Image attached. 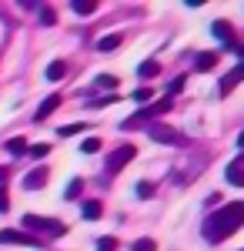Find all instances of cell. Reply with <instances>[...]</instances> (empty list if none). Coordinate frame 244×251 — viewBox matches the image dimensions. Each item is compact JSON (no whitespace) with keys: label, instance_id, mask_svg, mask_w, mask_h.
<instances>
[{"label":"cell","instance_id":"5bb4252c","mask_svg":"<svg viewBox=\"0 0 244 251\" xmlns=\"http://www.w3.org/2000/svg\"><path fill=\"white\" fill-rule=\"evenodd\" d=\"M80 211H84V218H87V221H97L104 208H100V201H84V208H80Z\"/></svg>","mask_w":244,"mask_h":251},{"label":"cell","instance_id":"6da1fadb","mask_svg":"<svg viewBox=\"0 0 244 251\" xmlns=\"http://www.w3.org/2000/svg\"><path fill=\"white\" fill-rule=\"evenodd\" d=\"M241 225H244V201H227L224 208H218L214 214H207V218H204L201 234H204L211 245H221V241L231 238Z\"/></svg>","mask_w":244,"mask_h":251},{"label":"cell","instance_id":"484cf974","mask_svg":"<svg viewBox=\"0 0 244 251\" xmlns=\"http://www.w3.org/2000/svg\"><path fill=\"white\" fill-rule=\"evenodd\" d=\"M54 10H50V7H44V10H40V24H54Z\"/></svg>","mask_w":244,"mask_h":251},{"label":"cell","instance_id":"e0dca14e","mask_svg":"<svg viewBox=\"0 0 244 251\" xmlns=\"http://www.w3.org/2000/svg\"><path fill=\"white\" fill-rule=\"evenodd\" d=\"M71 7H74V14H80V17H87V14L97 10V3H91V0H74Z\"/></svg>","mask_w":244,"mask_h":251},{"label":"cell","instance_id":"4fadbf2b","mask_svg":"<svg viewBox=\"0 0 244 251\" xmlns=\"http://www.w3.org/2000/svg\"><path fill=\"white\" fill-rule=\"evenodd\" d=\"M67 74V64L64 60H54V64H47V80H60Z\"/></svg>","mask_w":244,"mask_h":251},{"label":"cell","instance_id":"2e32d148","mask_svg":"<svg viewBox=\"0 0 244 251\" xmlns=\"http://www.w3.org/2000/svg\"><path fill=\"white\" fill-rule=\"evenodd\" d=\"M117 47H121V37L117 34H107V37L97 40V50H117Z\"/></svg>","mask_w":244,"mask_h":251},{"label":"cell","instance_id":"7c38bea8","mask_svg":"<svg viewBox=\"0 0 244 251\" xmlns=\"http://www.w3.org/2000/svg\"><path fill=\"white\" fill-rule=\"evenodd\" d=\"M214 64H218V54H211V50H204V54L194 57V67H197V71H214Z\"/></svg>","mask_w":244,"mask_h":251},{"label":"cell","instance_id":"52a82bcc","mask_svg":"<svg viewBox=\"0 0 244 251\" xmlns=\"http://www.w3.org/2000/svg\"><path fill=\"white\" fill-rule=\"evenodd\" d=\"M241 80H244V60L234 67V71H227V74H224V80H221V94H231Z\"/></svg>","mask_w":244,"mask_h":251},{"label":"cell","instance_id":"4316f807","mask_svg":"<svg viewBox=\"0 0 244 251\" xmlns=\"http://www.w3.org/2000/svg\"><path fill=\"white\" fill-rule=\"evenodd\" d=\"M181 87H184V77H177V80H174V84H168V91H171L168 97H174V94H181Z\"/></svg>","mask_w":244,"mask_h":251},{"label":"cell","instance_id":"3957f363","mask_svg":"<svg viewBox=\"0 0 244 251\" xmlns=\"http://www.w3.org/2000/svg\"><path fill=\"white\" fill-rule=\"evenodd\" d=\"M171 107V97H164V100H154V104H147L141 114H134V117H127L124 121V127H134V124H144V121H154V117H161L164 111Z\"/></svg>","mask_w":244,"mask_h":251},{"label":"cell","instance_id":"ffe728a7","mask_svg":"<svg viewBox=\"0 0 244 251\" xmlns=\"http://www.w3.org/2000/svg\"><path fill=\"white\" fill-rule=\"evenodd\" d=\"M94 84L100 87V91H114V87H117V77H111V74H100Z\"/></svg>","mask_w":244,"mask_h":251},{"label":"cell","instance_id":"7a4b0ae2","mask_svg":"<svg viewBox=\"0 0 244 251\" xmlns=\"http://www.w3.org/2000/svg\"><path fill=\"white\" fill-rule=\"evenodd\" d=\"M24 231L30 234V238H37V234H47V238H60L64 234V225L54 221V218H40V214H24Z\"/></svg>","mask_w":244,"mask_h":251},{"label":"cell","instance_id":"83f0119b","mask_svg":"<svg viewBox=\"0 0 244 251\" xmlns=\"http://www.w3.org/2000/svg\"><path fill=\"white\" fill-rule=\"evenodd\" d=\"M27 151H30L34 157H44L47 151H50V148H47V144H34V148H27Z\"/></svg>","mask_w":244,"mask_h":251},{"label":"cell","instance_id":"603a6c76","mask_svg":"<svg viewBox=\"0 0 244 251\" xmlns=\"http://www.w3.org/2000/svg\"><path fill=\"white\" fill-rule=\"evenodd\" d=\"M134 100H137V104H147L150 100V87H137V91H134Z\"/></svg>","mask_w":244,"mask_h":251},{"label":"cell","instance_id":"277c9868","mask_svg":"<svg viewBox=\"0 0 244 251\" xmlns=\"http://www.w3.org/2000/svg\"><path fill=\"white\" fill-rule=\"evenodd\" d=\"M134 154H137V151H134V144H121V148H117V151H111V154H107V171H121V168H127V161H134Z\"/></svg>","mask_w":244,"mask_h":251},{"label":"cell","instance_id":"44dd1931","mask_svg":"<svg viewBox=\"0 0 244 251\" xmlns=\"http://www.w3.org/2000/svg\"><path fill=\"white\" fill-rule=\"evenodd\" d=\"M97 251H117V238H111V234H104V238L97 241Z\"/></svg>","mask_w":244,"mask_h":251},{"label":"cell","instance_id":"d4e9b609","mask_svg":"<svg viewBox=\"0 0 244 251\" xmlns=\"http://www.w3.org/2000/svg\"><path fill=\"white\" fill-rule=\"evenodd\" d=\"M134 251H154V241L150 238H141V241H134Z\"/></svg>","mask_w":244,"mask_h":251},{"label":"cell","instance_id":"ac0fdd59","mask_svg":"<svg viewBox=\"0 0 244 251\" xmlns=\"http://www.w3.org/2000/svg\"><path fill=\"white\" fill-rule=\"evenodd\" d=\"M80 188H84V181H80V177H74V181L67 184V191H64V198H67V201H74V198H80Z\"/></svg>","mask_w":244,"mask_h":251},{"label":"cell","instance_id":"f546056e","mask_svg":"<svg viewBox=\"0 0 244 251\" xmlns=\"http://www.w3.org/2000/svg\"><path fill=\"white\" fill-rule=\"evenodd\" d=\"M7 208H10V198H7V191L0 188V211H7Z\"/></svg>","mask_w":244,"mask_h":251},{"label":"cell","instance_id":"5b68a950","mask_svg":"<svg viewBox=\"0 0 244 251\" xmlns=\"http://www.w3.org/2000/svg\"><path fill=\"white\" fill-rule=\"evenodd\" d=\"M147 131H150V137H154V141H161V144H177V148H184V144H188V137H181L174 127H164V124H150Z\"/></svg>","mask_w":244,"mask_h":251},{"label":"cell","instance_id":"9a60e30c","mask_svg":"<svg viewBox=\"0 0 244 251\" xmlns=\"http://www.w3.org/2000/svg\"><path fill=\"white\" fill-rule=\"evenodd\" d=\"M137 74H141V77H157V74H161V64H157V60H144V64L137 67Z\"/></svg>","mask_w":244,"mask_h":251},{"label":"cell","instance_id":"4dcf8cb0","mask_svg":"<svg viewBox=\"0 0 244 251\" xmlns=\"http://www.w3.org/2000/svg\"><path fill=\"white\" fill-rule=\"evenodd\" d=\"M7 174H10V171H7V168H0V184L7 181Z\"/></svg>","mask_w":244,"mask_h":251},{"label":"cell","instance_id":"30bf717a","mask_svg":"<svg viewBox=\"0 0 244 251\" xmlns=\"http://www.w3.org/2000/svg\"><path fill=\"white\" fill-rule=\"evenodd\" d=\"M214 37L221 40V44H227V47H238L234 44V30H231V24H224V20H214Z\"/></svg>","mask_w":244,"mask_h":251},{"label":"cell","instance_id":"f1b7e54d","mask_svg":"<svg viewBox=\"0 0 244 251\" xmlns=\"http://www.w3.org/2000/svg\"><path fill=\"white\" fill-rule=\"evenodd\" d=\"M77 131H84V124H67V127H60V134H77Z\"/></svg>","mask_w":244,"mask_h":251},{"label":"cell","instance_id":"cb8c5ba5","mask_svg":"<svg viewBox=\"0 0 244 251\" xmlns=\"http://www.w3.org/2000/svg\"><path fill=\"white\" fill-rule=\"evenodd\" d=\"M137 194H141V198H150V194H154V184H150V181H141V184H137Z\"/></svg>","mask_w":244,"mask_h":251},{"label":"cell","instance_id":"1f68e13d","mask_svg":"<svg viewBox=\"0 0 244 251\" xmlns=\"http://www.w3.org/2000/svg\"><path fill=\"white\" fill-rule=\"evenodd\" d=\"M238 144H241V148H244V131H241V134H238Z\"/></svg>","mask_w":244,"mask_h":251},{"label":"cell","instance_id":"8fae6325","mask_svg":"<svg viewBox=\"0 0 244 251\" xmlns=\"http://www.w3.org/2000/svg\"><path fill=\"white\" fill-rule=\"evenodd\" d=\"M57 104H60V97H57V94H50V97H47V100H44V104L37 107V114H34V121H47V117H50V114L57 111Z\"/></svg>","mask_w":244,"mask_h":251},{"label":"cell","instance_id":"9c48e42d","mask_svg":"<svg viewBox=\"0 0 244 251\" xmlns=\"http://www.w3.org/2000/svg\"><path fill=\"white\" fill-rule=\"evenodd\" d=\"M44 184H47V168H34V171L24 177V188H27V191H37Z\"/></svg>","mask_w":244,"mask_h":251},{"label":"cell","instance_id":"ba28073f","mask_svg":"<svg viewBox=\"0 0 244 251\" xmlns=\"http://www.w3.org/2000/svg\"><path fill=\"white\" fill-rule=\"evenodd\" d=\"M227 181H231V184H238V188H244V154L234 157V161L227 164Z\"/></svg>","mask_w":244,"mask_h":251},{"label":"cell","instance_id":"7402d4cb","mask_svg":"<svg viewBox=\"0 0 244 251\" xmlns=\"http://www.w3.org/2000/svg\"><path fill=\"white\" fill-rule=\"evenodd\" d=\"M80 151H84V154H94V151H100V141H97V137H87V141L80 144Z\"/></svg>","mask_w":244,"mask_h":251},{"label":"cell","instance_id":"8992f818","mask_svg":"<svg viewBox=\"0 0 244 251\" xmlns=\"http://www.w3.org/2000/svg\"><path fill=\"white\" fill-rule=\"evenodd\" d=\"M0 245H40L37 238H30L27 231H0Z\"/></svg>","mask_w":244,"mask_h":251},{"label":"cell","instance_id":"d6986e66","mask_svg":"<svg viewBox=\"0 0 244 251\" xmlns=\"http://www.w3.org/2000/svg\"><path fill=\"white\" fill-rule=\"evenodd\" d=\"M7 151H10V154H24V151H27V141H24V137H10V141H7Z\"/></svg>","mask_w":244,"mask_h":251}]
</instances>
